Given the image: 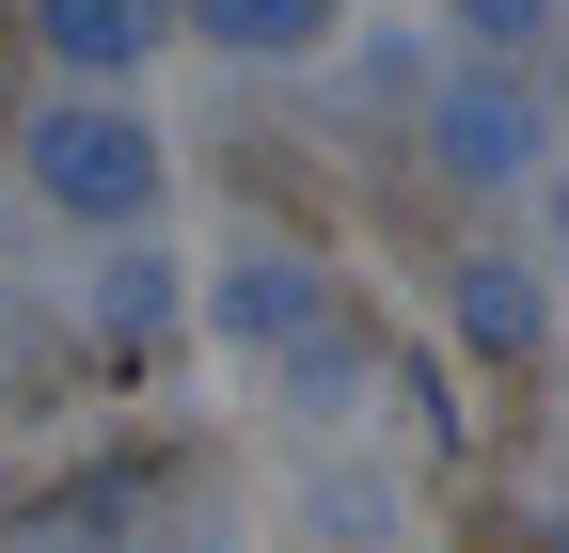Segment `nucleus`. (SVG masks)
<instances>
[{"label": "nucleus", "mask_w": 569, "mask_h": 553, "mask_svg": "<svg viewBox=\"0 0 569 553\" xmlns=\"http://www.w3.org/2000/svg\"><path fill=\"white\" fill-rule=\"evenodd\" d=\"M32 190L63 222H142V205H159V143H142L127 111H48L32 127Z\"/></svg>", "instance_id": "obj_1"}, {"label": "nucleus", "mask_w": 569, "mask_h": 553, "mask_svg": "<svg viewBox=\"0 0 569 553\" xmlns=\"http://www.w3.org/2000/svg\"><path fill=\"white\" fill-rule=\"evenodd\" d=\"M443 159H459V174H522V159H538V111H522L507 80H459V95H443Z\"/></svg>", "instance_id": "obj_2"}, {"label": "nucleus", "mask_w": 569, "mask_h": 553, "mask_svg": "<svg viewBox=\"0 0 569 553\" xmlns=\"http://www.w3.org/2000/svg\"><path fill=\"white\" fill-rule=\"evenodd\" d=\"M142 32H159L142 0H48V48L80 63V80H127V63H142Z\"/></svg>", "instance_id": "obj_3"}, {"label": "nucleus", "mask_w": 569, "mask_h": 553, "mask_svg": "<svg viewBox=\"0 0 569 553\" xmlns=\"http://www.w3.org/2000/svg\"><path fill=\"white\" fill-rule=\"evenodd\" d=\"M222 316L253 332V349H301V332H317V269H284V253H253L238 285H222Z\"/></svg>", "instance_id": "obj_4"}, {"label": "nucleus", "mask_w": 569, "mask_h": 553, "mask_svg": "<svg viewBox=\"0 0 569 553\" xmlns=\"http://www.w3.org/2000/svg\"><path fill=\"white\" fill-rule=\"evenodd\" d=\"M190 32H222V48L269 63V48H317V32H332V0H190Z\"/></svg>", "instance_id": "obj_5"}, {"label": "nucleus", "mask_w": 569, "mask_h": 553, "mask_svg": "<svg viewBox=\"0 0 569 553\" xmlns=\"http://www.w3.org/2000/svg\"><path fill=\"white\" fill-rule=\"evenodd\" d=\"M459 316L490 332V349H538V285H522V253H475V285H459Z\"/></svg>", "instance_id": "obj_6"}, {"label": "nucleus", "mask_w": 569, "mask_h": 553, "mask_svg": "<svg viewBox=\"0 0 569 553\" xmlns=\"http://www.w3.org/2000/svg\"><path fill=\"white\" fill-rule=\"evenodd\" d=\"M459 32H490V48H522V32H538V0H459Z\"/></svg>", "instance_id": "obj_7"}]
</instances>
